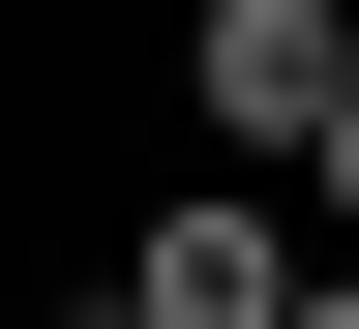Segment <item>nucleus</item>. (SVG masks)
<instances>
[{"label": "nucleus", "instance_id": "nucleus-1", "mask_svg": "<svg viewBox=\"0 0 359 329\" xmlns=\"http://www.w3.org/2000/svg\"><path fill=\"white\" fill-rule=\"evenodd\" d=\"M120 329H299V240H269L240 180H180L150 240H120Z\"/></svg>", "mask_w": 359, "mask_h": 329}, {"label": "nucleus", "instance_id": "nucleus-5", "mask_svg": "<svg viewBox=\"0 0 359 329\" xmlns=\"http://www.w3.org/2000/svg\"><path fill=\"white\" fill-rule=\"evenodd\" d=\"M90 329H120V300H90Z\"/></svg>", "mask_w": 359, "mask_h": 329}, {"label": "nucleus", "instance_id": "nucleus-2", "mask_svg": "<svg viewBox=\"0 0 359 329\" xmlns=\"http://www.w3.org/2000/svg\"><path fill=\"white\" fill-rule=\"evenodd\" d=\"M180 90H210L240 150H299V120L359 90V30H330V0H210V30H180Z\"/></svg>", "mask_w": 359, "mask_h": 329}, {"label": "nucleus", "instance_id": "nucleus-3", "mask_svg": "<svg viewBox=\"0 0 359 329\" xmlns=\"http://www.w3.org/2000/svg\"><path fill=\"white\" fill-rule=\"evenodd\" d=\"M299 210H330V240H359V90H330V120H299Z\"/></svg>", "mask_w": 359, "mask_h": 329}, {"label": "nucleus", "instance_id": "nucleus-4", "mask_svg": "<svg viewBox=\"0 0 359 329\" xmlns=\"http://www.w3.org/2000/svg\"><path fill=\"white\" fill-rule=\"evenodd\" d=\"M299 329H359V269H299Z\"/></svg>", "mask_w": 359, "mask_h": 329}]
</instances>
